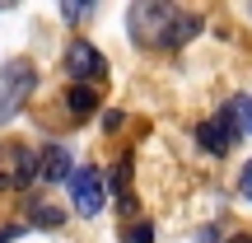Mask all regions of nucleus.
Masks as SVG:
<instances>
[{"mask_svg":"<svg viewBox=\"0 0 252 243\" xmlns=\"http://www.w3.org/2000/svg\"><path fill=\"white\" fill-rule=\"evenodd\" d=\"M126 28L140 47H182L201 33V14H182L178 5H159V0H140L126 9Z\"/></svg>","mask_w":252,"mask_h":243,"instance_id":"nucleus-1","label":"nucleus"},{"mask_svg":"<svg viewBox=\"0 0 252 243\" xmlns=\"http://www.w3.org/2000/svg\"><path fill=\"white\" fill-rule=\"evenodd\" d=\"M33 89H37V70H33V61L14 56V61L0 66V122H14L19 112H24V103L33 99Z\"/></svg>","mask_w":252,"mask_h":243,"instance_id":"nucleus-2","label":"nucleus"},{"mask_svg":"<svg viewBox=\"0 0 252 243\" xmlns=\"http://www.w3.org/2000/svg\"><path fill=\"white\" fill-rule=\"evenodd\" d=\"M65 75H70V84H89L94 89L98 80H108V56L89 37H70V47H65Z\"/></svg>","mask_w":252,"mask_h":243,"instance_id":"nucleus-3","label":"nucleus"},{"mask_svg":"<svg viewBox=\"0 0 252 243\" xmlns=\"http://www.w3.org/2000/svg\"><path fill=\"white\" fill-rule=\"evenodd\" d=\"M70 201H75V210H80L84 220H94V215L103 210V201H108L103 173H98V169H75V173H70Z\"/></svg>","mask_w":252,"mask_h":243,"instance_id":"nucleus-4","label":"nucleus"},{"mask_svg":"<svg viewBox=\"0 0 252 243\" xmlns=\"http://www.w3.org/2000/svg\"><path fill=\"white\" fill-rule=\"evenodd\" d=\"M238 122H234V108H220L210 122H201L196 126V140H201V150L206 154H229V145L238 140Z\"/></svg>","mask_w":252,"mask_h":243,"instance_id":"nucleus-5","label":"nucleus"},{"mask_svg":"<svg viewBox=\"0 0 252 243\" xmlns=\"http://www.w3.org/2000/svg\"><path fill=\"white\" fill-rule=\"evenodd\" d=\"M42 178L47 182H70V150L65 145H47L42 150Z\"/></svg>","mask_w":252,"mask_h":243,"instance_id":"nucleus-6","label":"nucleus"},{"mask_svg":"<svg viewBox=\"0 0 252 243\" xmlns=\"http://www.w3.org/2000/svg\"><path fill=\"white\" fill-rule=\"evenodd\" d=\"M65 108H70L75 117H89V112L98 108V94H94L89 84H70V89H65Z\"/></svg>","mask_w":252,"mask_h":243,"instance_id":"nucleus-7","label":"nucleus"},{"mask_svg":"<svg viewBox=\"0 0 252 243\" xmlns=\"http://www.w3.org/2000/svg\"><path fill=\"white\" fill-rule=\"evenodd\" d=\"M33 225L37 229H61L65 225V210L52 206V201H33Z\"/></svg>","mask_w":252,"mask_h":243,"instance_id":"nucleus-8","label":"nucleus"},{"mask_svg":"<svg viewBox=\"0 0 252 243\" xmlns=\"http://www.w3.org/2000/svg\"><path fill=\"white\" fill-rule=\"evenodd\" d=\"M122 243H154V225H150V220H131V225H122Z\"/></svg>","mask_w":252,"mask_h":243,"instance_id":"nucleus-9","label":"nucleus"},{"mask_svg":"<svg viewBox=\"0 0 252 243\" xmlns=\"http://www.w3.org/2000/svg\"><path fill=\"white\" fill-rule=\"evenodd\" d=\"M229 108H234V122H238V131H243V136H252V99H248V94H238V99L229 103Z\"/></svg>","mask_w":252,"mask_h":243,"instance_id":"nucleus-10","label":"nucleus"},{"mask_svg":"<svg viewBox=\"0 0 252 243\" xmlns=\"http://www.w3.org/2000/svg\"><path fill=\"white\" fill-rule=\"evenodd\" d=\"M126 182H131V154H122V159H117V169H112V187H108V192L131 197V192H126Z\"/></svg>","mask_w":252,"mask_h":243,"instance_id":"nucleus-11","label":"nucleus"},{"mask_svg":"<svg viewBox=\"0 0 252 243\" xmlns=\"http://www.w3.org/2000/svg\"><path fill=\"white\" fill-rule=\"evenodd\" d=\"M238 187H243V201H252V159L243 164V178H238Z\"/></svg>","mask_w":252,"mask_h":243,"instance_id":"nucleus-12","label":"nucleus"},{"mask_svg":"<svg viewBox=\"0 0 252 243\" xmlns=\"http://www.w3.org/2000/svg\"><path fill=\"white\" fill-rule=\"evenodd\" d=\"M61 14L65 19H84V14H89V5H61Z\"/></svg>","mask_w":252,"mask_h":243,"instance_id":"nucleus-13","label":"nucleus"},{"mask_svg":"<svg viewBox=\"0 0 252 243\" xmlns=\"http://www.w3.org/2000/svg\"><path fill=\"white\" fill-rule=\"evenodd\" d=\"M103 126H108V131H117V126H122V112H117V108H112V112H103Z\"/></svg>","mask_w":252,"mask_h":243,"instance_id":"nucleus-14","label":"nucleus"},{"mask_svg":"<svg viewBox=\"0 0 252 243\" xmlns=\"http://www.w3.org/2000/svg\"><path fill=\"white\" fill-rule=\"evenodd\" d=\"M24 234V225H9V229H0V243H9V239H19Z\"/></svg>","mask_w":252,"mask_h":243,"instance_id":"nucleus-15","label":"nucleus"},{"mask_svg":"<svg viewBox=\"0 0 252 243\" xmlns=\"http://www.w3.org/2000/svg\"><path fill=\"white\" fill-rule=\"evenodd\" d=\"M215 239H220V229H215V225H206V229H201V239H196V243H215Z\"/></svg>","mask_w":252,"mask_h":243,"instance_id":"nucleus-16","label":"nucleus"},{"mask_svg":"<svg viewBox=\"0 0 252 243\" xmlns=\"http://www.w3.org/2000/svg\"><path fill=\"white\" fill-rule=\"evenodd\" d=\"M229 243H252V239H248V234H238V239H229Z\"/></svg>","mask_w":252,"mask_h":243,"instance_id":"nucleus-17","label":"nucleus"}]
</instances>
